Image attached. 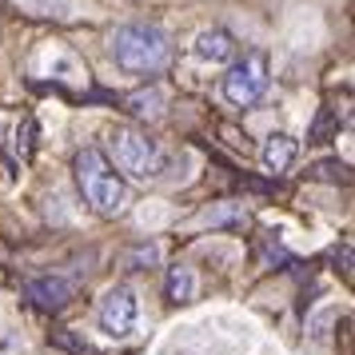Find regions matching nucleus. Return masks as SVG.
Returning <instances> with one entry per match:
<instances>
[{
    "label": "nucleus",
    "instance_id": "nucleus-16",
    "mask_svg": "<svg viewBox=\"0 0 355 355\" xmlns=\"http://www.w3.org/2000/svg\"><path fill=\"white\" fill-rule=\"evenodd\" d=\"M156 259H160V252H156V248L148 243V248H140V252L132 256V263H156Z\"/></svg>",
    "mask_w": 355,
    "mask_h": 355
},
{
    "label": "nucleus",
    "instance_id": "nucleus-11",
    "mask_svg": "<svg viewBox=\"0 0 355 355\" xmlns=\"http://www.w3.org/2000/svg\"><path fill=\"white\" fill-rule=\"evenodd\" d=\"M307 176L311 180H327V184H352V168L343 160H320L307 168Z\"/></svg>",
    "mask_w": 355,
    "mask_h": 355
},
{
    "label": "nucleus",
    "instance_id": "nucleus-1",
    "mask_svg": "<svg viewBox=\"0 0 355 355\" xmlns=\"http://www.w3.org/2000/svg\"><path fill=\"white\" fill-rule=\"evenodd\" d=\"M112 56L124 72L156 76L172 60V40H168V33H164L160 24H144V20L120 24L112 33Z\"/></svg>",
    "mask_w": 355,
    "mask_h": 355
},
{
    "label": "nucleus",
    "instance_id": "nucleus-3",
    "mask_svg": "<svg viewBox=\"0 0 355 355\" xmlns=\"http://www.w3.org/2000/svg\"><path fill=\"white\" fill-rule=\"evenodd\" d=\"M108 148H112V160L120 172H128L132 180H156L164 176V148L148 136V132H136V128H116L108 136Z\"/></svg>",
    "mask_w": 355,
    "mask_h": 355
},
{
    "label": "nucleus",
    "instance_id": "nucleus-15",
    "mask_svg": "<svg viewBox=\"0 0 355 355\" xmlns=\"http://www.w3.org/2000/svg\"><path fill=\"white\" fill-rule=\"evenodd\" d=\"M336 263H339V268H343V275L352 279V243H343V252H339V248H336Z\"/></svg>",
    "mask_w": 355,
    "mask_h": 355
},
{
    "label": "nucleus",
    "instance_id": "nucleus-10",
    "mask_svg": "<svg viewBox=\"0 0 355 355\" xmlns=\"http://www.w3.org/2000/svg\"><path fill=\"white\" fill-rule=\"evenodd\" d=\"M124 112H132L136 120H160L164 96L156 88H152V92H132V96H124Z\"/></svg>",
    "mask_w": 355,
    "mask_h": 355
},
{
    "label": "nucleus",
    "instance_id": "nucleus-6",
    "mask_svg": "<svg viewBox=\"0 0 355 355\" xmlns=\"http://www.w3.org/2000/svg\"><path fill=\"white\" fill-rule=\"evenodd\" d=\"M28 300H33L40 311H64L72 304V284H68L64 275H36L28 279Z\"/></svg>",
    "mask_w": 355,
    "mask_h": 355
},
{
    "label": "nucleus",
    "instance_id": "nucleus-13",
    "mask_svg": "<svg viewBox=\"0 0 355 355\" xmlns=\"http://www.w3.org/2000/svg\"><path fill=\"white\" fill-rule=\"evenodd\" d=\"M331 132H336V116H331V108H323L320 120H315V128H311V136H307V144H327Z\"/></svg>",
    "mask_w": 355,
    "mask_h": 355
},
{
    "label": "nucleus",
    "instance_id": "nucleus-4",
    "mask_svg": "<svg viewBox=\"0 0 355 355\" xmlns=\"http://www.w3.org/2000/svg\"><path fill=\"white\" fill-rule=\"evenodd\" d=\"M224 100L236 108H252L259 96L268 92V56L263 52H248L243 60H232L224 72Z\"/></svg>",
    "mask_w": 355,
    "mask_h": 355
},
{
    "label": "nucleus",
    "instance_id": "nucleus-14",
    "mask_svg": "<svg viewBox=\"0 0 355 355\" xmlns=\"http://www.w3.org/2000/svg\"><path fill=\"white\" fill-rule=\"evenodd\" d=\"M227 220H248V211L243 208H208L204 211V224H227Z\"/></svg>",
    "mask_w": 355,
    "mask_h": 355
},
{
    "label": "nucleus",
    "instance_id": "nucleus-12",
    "mask_svg": "<svg viewBox=\"0 0 355 355\" xmlns=\"http://www.w3.org/2000/svg\"><path fill=\"white\" fill-rule=\"evenodd\" d=\"M52 343H56V347H68V352L72 355H100L96 347H92V343H88V339H80V336H72V331H52Z\"/></svg>",
    "mask_w": 355,
    "mask_h": 355
},
{
    "label": "nucleus",
    "instance_id": "nucleus-7",
    "mask_svg": "<svg viewBox=\"0 0 355 355\" xmlns=\"http://www.w3.org/2000/svg\"><path fill=\"white\" fill-rule=\"evenodd\" d=\"M295 156H300V140H295V136H288V132H275V136H268V144H263V152H259L263 172H272V176L288 172L291 164H295Z\"/></svg>",
    "mask_w": 355,
    "mask_h": 355
},
{
    "label": "nucleus",
    "instance_id": "nucleus-8",
    "mask_svg": "<svg viewBox=\"0 0 355 355\" xmlns=\"http://www.w3.org/2000/svg\"><path fill=\"white\" fill-rule=\"evenodd\" d=\"M196 56L208 64H232L236 60V40L227 28H204L196 36Z\"/></svg>",
    "mask_w": 355,
    "mask_h": 355
},
{
    "label": "nucleus",
    "instance_id": "nucleus-5",
    "mask_svg": "<svg viewBox=\"0 0 355 355\" xmlns=\"http://www.w3.org/2000/svg\"><path fill=\"white\" fill-rule=\"evenodd\" d=\"M100 320V331L112 339H128L136 331V320H140V300H136V291L132 288H112L104 295V304L96 311Z\"/></svg>",
    "mask_w": 355,
    "mask_h": 355
},
{
    "label": "nucleus",
    "instance_id": "nucleus-9",
    "mask_svg": "<svg viewBox=\"0 0 355 355\" xmlns=\"http://www.w3.org/2000/svg\"><path fill=\"white\" fill-rule=\"evenodd\" d=\"M192 295H196L192 268H184V263L168 268V275H164V300H168V304H188Z\"/></svg>",
    "mask_w": 355,
    "mask_h": 355
},
{
    "label": "nucleus",
    "instance_id": "nucleus-2",
    "mask_svg": "<svg viewBox=\"0 0 355 355\" xmlns=\"http://www.w3.org/2000/svg\"><path fill=\"white\" fill-rule=\"evenodd\" d=\"M76 184H80L84 200L100 211V216H120L128 204V184L124 176L112 168V160L100 152V148H80L76 160H72Z\"/></svg>",
    "mask_w": 355,
    "mask_h": 355
}]
</instances>
